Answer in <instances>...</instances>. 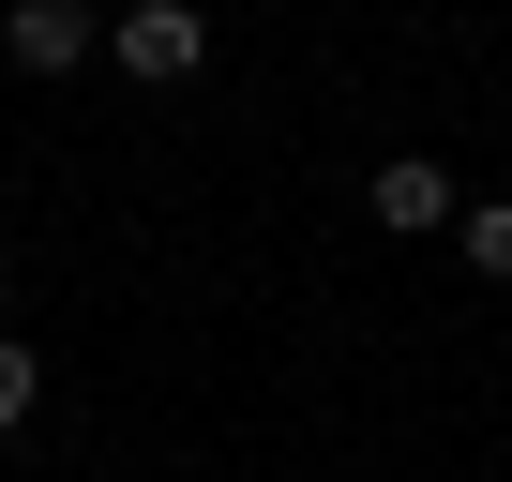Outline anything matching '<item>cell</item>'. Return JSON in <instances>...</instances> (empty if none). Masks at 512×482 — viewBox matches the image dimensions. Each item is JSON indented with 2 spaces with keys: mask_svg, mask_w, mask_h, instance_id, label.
I'll list each match as a JSON object with an SVG mask.
<instances>
[{
  "mask_svg": "<svg viewBox=\"0 0 512 482\" xmlns=\"http://www.w3.org/2000/svg\"><path fill=\"white\" fill-rule=\"evenodd\" d=\"M0 46H16V76H76L106 31H91V0H16V16H0Z\"/></svg>",
  "mask_w": 512,
  "mask_h": 482,
  "instance_id": "cell-2",
  "label": "cell"
},
{
  "mask_svg": "<svg viewBox=\"0 0 512 482\" xmlns=\"http://www.w3.org/2000/svg\"><path fill=\"white\" fill-rule=\"evenodd\" d=\"M31 407H46V362H31V347H16V332H0V437H16V422H31Z\"/></svg>",
  "mask_w": 512,
  "mask_h": 482,
  "instance_id": "cell-5",
  "label": "cell"
},
{
  "mask_svg": "<svg viewBox=\"0 0 512 482\" xmlns=\"http://www.w3.org/2000/svg\"><path fill=\"white\" fill-rule=\"evenodd\" d=\"M452 241H467V272H482V287H512V196H482Z\"/></svg>",
  "mask_w": 512,
  "mask_h": 482,
  "instance_id": "cell-4",
  "label": "cell"
},
{
  "mask_svg": "<svg viewBox=\"0 0 512 482\" xmlns=\"http://www.w3.org/2000/svg\"><path fill=\"white\" fill-rule=\"evenodd\" d=\"M106 61H121L136 91H181V76L211 61V16H196V0H121V16H106Z\"/></svg>",
  "mask_w": 512,
  "mask_h": 482,
  "instance_id": "cell-1",
  "label": "cell"
},
{
  "mask_svg": "<svg viewBox=\"0 0 512 482\" xmlns=\"http://www.w3.org/2000/svg\"><path fill=\"white\" fill-rule=\"evenodd\" d=\"M377 226H452V181H437L422 151H392V166H377Z\"/></svg>",
  "mask_w": 512,
  "mask_h": 482,
  "instance_id": "cell-3",
  "label": "cell"
}]
</instances>
